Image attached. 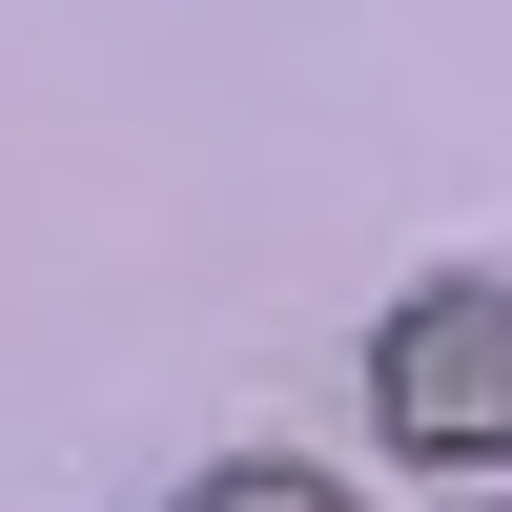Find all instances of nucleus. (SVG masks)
Returning <instances> with one entry per match:
<instances>
[{
  "instance_id": "nucleus-3",
  "label": "nucleus",
  "mask_w": 512,
  "mask_h": 512,
  "mask_svg": "<svg viewBox=\"0 0 512 512\" xmlns=\"http://www.w3.org/2000/svg\"><path fill=\"white\" fill-rule=\"evenodd\" d=\"M451 512H512V492H451Z\"/></svg>"
},
{
  "instance_id": "nucleus-2",
  "label": "nucleus",
  "mask_w": 512,
  "mask_h": 512,
  "mask_svg": "<svg viewBox=\"0 0 512 512\" xmlns=\"http://www.w3.org/2000/svg\"><path fill=\"white\" fill-rule=\"evenodd\" d=\"M164 512H349V492H328V472H287V451H226V472H185Z\"/></svg>"
},
{
  "instance_id": "nucleus-1",
  "label": "nucleus",
  "mask_w": 512,
  "mask_h": 512,
  "mask_svg": "<svg viewBox=\"0 0 512 512\" xmlns=\"http://www.w3.org/2000/svg\"><path fill=\"white\" fill-rule=\"evenodd\" d=\"M369 431L410 472H512V287L492 267H431L369 328Z\"/></svg>"
}]
</instances>
